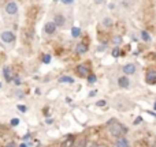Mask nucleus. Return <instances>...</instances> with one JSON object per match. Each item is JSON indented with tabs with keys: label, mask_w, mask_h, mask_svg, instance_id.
Listing matches in <instances>:
<instances>
[{
	"label": "nucleus",
	"mask_w": 156,
	"mask_h": 147,
	"mask_svg": "<svg viewBox=\"0 0 156 147\" xmlns=\"http://www.w3.org/2000/svg\"><path fill=\"white\" fill-rule=\"evenodd\" d=\"M108 131H110V134L112 135V136L119 138L123 135V132L126 131V128H125L121 123H118L115 119H112V120L108 121Z\"/></svg>",
	"instance_id": "f257e3e1"
},
{
	"label": "nucleus",
	"mask_w": 156,
	"mask_h": 147,
	"mask_svg": "<svg viewBox=\"0 0 156 147\" xmlns=\"http://www.w3.org/2000/svg\"><path fill=\"white\" fill-rule=\"evenodd\" d=\"M0 38H2V41L5 44H12L14 41H15V34H14L12 32L5 30V32H3L2 34H0Z\"/></svg>",
	"instance_id": "f03ea898"
},
{
	"label": "nucleus",
	"mask_w": 156,
	"mask_h": 147,
	"mask_svg": "<svg viewBox=\"0 0 156 147\" xmlns=\"http://www.w3.org/2000/svg\"><path fill=\"white\" fill-rule=\"evenodd\" d=\"M5 12L8 14V15H16L18 14V4H16L15 2H8L7 4H5Z\"/></svg>",
	"instance_id": "7ed1b4c3"
},
{
	"label": "nucleus",
	"mask_w": 156,
	"mask_h": 147,
	"mask_svg": "<svg viewBox=\"0 0 156 147\" xmlns=\"http://www.w3.org/2000/svg\"><path fill=\"white\" fill-rule=\"evenodd\" d=\"M145 79L149 85H154L156 83V68H149L147 71V75H145Z\"/></svg>",
	"instance_id": "20e7f679"
},
{
	"label": "nucleus",
	"mask_w": 156,
	"mask_h": 147,
	"mask_svg": "<svg viewBox=\"0 0 156 147\" xmlns=\"http://www.w3.org/2000/svg\"><path fill=\"white\" fill-rule=\"evenodd\" d=\"M77 74H78V76H81V78H88V75L90 74V71H89V67H88V65L80 64V65L77 67Z\"/></svg>",
	"instance_id": "39448f33"
},
{
	"label": "nucleus",
	"mask_w": 156,
	"mask_h": 147,
	"mask_svg": "<svg viewBox=\"0 0 156 147\" xmlns=\"http://www.w3.org/2000/svg\"><path fill=\"white\" fill-rule=\"evenodd\" d=\"M56 27L58 26L54 23V22H47L45 26H44V33L48 35H52L55 32H56Z\"/></svg>",
	"instance_id": "423d86ee"
},
{
	"label": "nucleus",
	"mask_w": 156,
	"mask_h": 147,
	"mask_svg": "<svg viewBox=\"0 0 156 147\" xmlns=\"http://www.w3.org/2000/svg\"><path fill=\"white\" fill-rule=\"evenodd\" d=\"M54 23L58 27H62L66 25V18L62 15V14H56V15L54 16Z\"/></svg>",
	"instance_id": "0eeeda50"
},
{
	"label": "nucleus",
	"mask_w": 156,
	"mask_h": 147,
	"mask_svg": "<svg viewBox=\"0 0 156 147\" xmlns=\"http://www.w3.org/2000/svg\"><path fill=\"white\" fill-rule=\"evenodd\" d=\"M118 86H119V87H122V89H127V87L130 86L129 78H127V76H121V78H118Z\"/></svg>",
	"instance_id": "6e6552de"
},
{
	"label": "nucleus",
	"mask_w": 156,
	"mask_h": 147,
	"mask_svg": "<svg viewBox=\"0 0 156 147\" xmlns=\"http://www.w3.org/2000/svg\"><path fill=\"white\" fill-rule=\"evenodd\" d=\"M123 72L125 75H134L136 74V65L133 63H129L123 67Z\"/></svg>",
	"instance_id": "1a4fd4ad"
},
{
	"label": "nucleus",
	"mask_w": 156,
	"mask_h": 147,
	"mask_svg": "<svg viewBox=\"0 0 156 147\" xmlns=\"http://www.w3.org/2000/svg\"><path fill=\"white\" fill-rule=\"evenodd\" d=\"M3 76H4V79L7 82H11L12 80V70L10 67H4L3 68Z\"/></svg>",
	"instance_id": "9d476101"
},
{
	"label": "nucleus",
	"mask_w": 156,
	"mask_h": 147,
	"mask_svg": "<svg viewBox=\"0 0 156 147\" xmlns=\"http://www.w3.org/2000/svg\"><path fill=\"white\" fill-rule=\"evenodd\" d=\"M76 52L78 55H83V53H86L88 52V45H86L85 42H80L77 45V48H76Z\"/></svg>",
	"instance_id": "9b49d317"
},
{
	"label": "nucleus",
	"mask_w": 156,
	"mask_h": 147,
	"mask_svg": "<svg viewBox=\"0 0 156 147\" xmlns=\"http://www.w3.org/2000/svg\"><path fill=\"white\" fill-rule=\"evenodd\" d=\"M74 143H76V140H74V138L70 135L67 139H65L62 143H60V147H73Z\"/></svg>",
	"instance_id": "f8f14e48"
},
{
	"label": "nucleus",
	"mask_w": 156,
	"mask_h": 147,
	"mask_svg": "<svg viewBox=\"0 0 156 147\" xmlns=\"http://www.w3.org/2000/svg\"><path fill=\"white\" fill-rule=\"evenodd\" d=\"M116 147H130V145L123 136H119L116 139Z\"/></svg>",
	"instance_id": "ddd939ff"
},
{
	"label": "nucleus",
	"mask_w": 156,
	"mask_h": 147,
	"mask_svg": "<svg viewBox=\"0 0 156 147\" xmlns=\"http://www.w3.org/2000/svg\"><path fill=\"white\" fill-rule=\"evenodd\" d=\"M122 41H123V38H122V35H119V34L114 35V37L111 38V42H112V44H114V45H115V46L121 45V44H122Z\"/></svg>",
	"instance_id": "4468645a"
},
{
	"label": "nucleus",
	"mask_w": 156,
	"mask_h": 147,
	"mask_svg": "<svg viewBox=\"0 0 156 147\" xmlns=\"http://www.w3.org/2000/svg\"><path fill=\"white\" fill-rule=\"evenodd\" d=\"M140 34H141V40H143L144 42H149V41H151V35H149V33L147 32V30H143Z\"/></svg>",
	"instance_id": "2eb2a0df"
},
{
	"label": "nucleus",
	"mask_w": 156,
	"mask_h": 147,
	"mask_svg": "<svg viewBox=\"0 0 156 147\" xmlns=\"http://www.w3.org/2000/svg\"><path fill=\"white\" fill-rule=\"evenodd\" d=\"M59 83H74V79L70 76H60L59 78Z\"/></svg>",
	"instance_id": "dca6fc26"
},
{
	"label": "nucleus",
	"mask_w": 156,
	"mask_h": 147,
	"mask_svg": "<svg viewBox=\"0 0 156 147\" xmlns=\"http://www.w3.org/2000/svg\"><path fill=\"white\" fill-rule=\"evenodd\" d=\"M74 145H76V147H86V145H88V143H86V138H80V140H78L77 143H74Z\"/></svg>",
	"instance_id": "f3484780"
},
{
	"label": "nucleus",
	"mask_w": 156,
	"mask_h": 147,
	"mask_svg": "<svg viewBox=\"0 0 156 147\" xmlns=\"http://www.w3.org/2000/svg\"><path fill=\"white\" fill-rule=\"evenodd\" d=\"M71 35H73L74 38L81 37V29L80 27H73V29H71Z\"/></svg>",
	"instance_id": "a211bd4d"
},
{
	"label": "nucleus",
	"mask_w": 156,
	"mask_h": 147,
	"mask_svg": "<svg viewBox=\"0 0 156 147\" xmlns=\"http://www.w3.org/2000/svg\"><path fill=\"white\" fill-rule=\"evenodd\" d=\"M111 53H112V57H115V59H118V57L122 55V51H121V49H119V46H115V48L112 49V52H111Z\"/></svg>",
	"instance_id": "6ab92c4d"
},
{
	"label": "nucleus",
	"mask_w": 156,
	"mask_h": 147,
	"mask_svg": "<svg viewBox=\"0 0 156 147\" xmlns=\"http://www.w3.org/2000/svg\"><path fill=\"white\" fill-rule=\"evenodd\" d=\"M103 25H104V27H112V19L111 18H104L103 19Z\"/></svg>",
	"instance_id": "aec40b11"
},
{
	"label": "nucleus",
	"mask_w": 156,
	"mask_h": 147,
	"mask_svg": "<svg viewBox=\"0 0 156 147\" xmlns=\"http://www.w3.org/2000/svg\"><path fill=\"white\" fill-rule=\"evenodd\" d=\"M96 80H97V78H96V75L94 74H89L88 75V83H96Z\"/></svg>",
	"instance_id": "412c9836"
},
{
	"label": "nucleus",
	"mask_w": 156,
	"mask_h": 147,
	"mask_svg": "<svg viewBox=\"0 0 156 147\" xmlns=\"http://www.w3.org/2000/svg\"><path fill=\"white\" fill-rule=\"evenodd\" d=\"M43 63L44 64H49V63H51V55H44L43 56Z\"/></svg>",
	"instance_id": "4be33fe9"
},
{
	"label": "nucleus",
	"mask_w": 156,
	"mask_h": 147,
	"mask_svg": "<svg viewBox=\"0 0 156 147\" xmlns=\"http://www.w3.org/2000/svg\"><path fill=\"white\" fill-rule=\"evenodd\" d=\"M105 48H107V45H105V44H101V45H99V48H97V52H104Z\"/></svg>",
	"instance_id": "5701e85b"
},
{
	"label": "nucleus",
	"mask_w": 156,
	"mask_h": 147,
	"mask_svg": "<svg viewBox=\"0 0 156 147\" xmlns=\"http://www.w3.org/2000/svg\"><path fill=\"white\" fill-rule=\"evenodd\" d=\"M10 123H11V125L16 127V125H18V124H19V119H12V120L10 121Z\"/></svg>",
	"instance_id": "b1692460"
},
{
	"label": "nucleus",
	"mask_w": 156,
	"mask_h": 147,
	"mask_svg": "<svg viewBox=\"0 0 156 147\" xmlns=\"http://www.w3.org/2000/svg\"><path fill=\"white\" fill-rule=\"evenodd\" d=\"M12 80H14V83H15V85H21V83H22V80H21V78H19V76L12 78Z\"/></svg>",
	"instance_id": "393cba45"
},
{
	"label": "nucleus",
	"mask_w": 156,
	"mask_h": 147,
	"mask_svg": "<svg viewBox=\"0 0 156 147\" xmlns=\"http://www.w3.org/2000/svg\"><path fill=\"white\" fill-rule=\"evenodd\" d=\"M16 108H18V110H21L22 113H25V112H26V110H27L25 105H18V106H16Z\"/></svg>",
	"instance_id": "a878e982"
},
{
	"label": "nucleus",
	"mask_w": 156,
	"mask_h": 147,
	"mask_svg": "<svg viewBox=\"0 0 156 147\" xmlns=\"http://www.w3.org/2000/svg\"><path fill=\"white\" fill-rule=\"evenodd\" d=\"M60 2H62L63 4H66V5H70V4H73L74 3V0H60Z\"/></svg>",
	"instance_id": "bb28decb"
},
{
	"label": "nucleus",
	"mask_w": 156,
	"mask_h": 147,
	"mask_svg": "<svg viewBox=\"0 0 156 147\" xmlns=\"http://www.w3.org/2000/svg\"><path fill=\"white\" fill-rule=\"evenodd\" d=\"M141 121H143V117H137V119L134 120V123H133V124H134V125H138Z\"/></svg>",
	"instance_id": "cd10ccee"
},
{
	"label": "nucleus",
	"mask_w": 156,
	"mask_h": 147,
	"mask_svg": "<svg viewBox=\"0 0 156 147\" xmlns=\"http://www.w3.org/2000/svg\"><path fill=\"white\" fill-rule=\"evenodd\" d=\"M96 105H97V106H104V105H105V101H104V99H101V101L96 102Z\"/></svg>",
	"instance_id": "c85d7f7f"
},
{
	"label": "nucleus",
	"mask_w": 156,
	"mask_h": 147,
	"mask_svg": "<svg viewBox=\"0 0 156 147\" xmlns=\"http://www.w3.org/2000/svg\"><path fill=\"white\" fill-rule=\"evenodd\" d=\"M5 147H16V146H15V143H14V142H10V143H7V145H5Z\"/></svg>",
	"instance_id": "c756f323"
},
{
	"label": "nucleus",
	"mask_w": 156,
	"mask_h": 147,
	"mask_svg": "<svg viewBox=\"0 0 156 147\" xmlns=\"http://www.w3.org/2000/svg\"><path fill=\"white\" fill-rule=\"evenodd\" d=\"M45 123H47V124H52V123H54V121H52V119H48V120H47Z\"/></svg>",
	"instance_id": "7c9ffc66"
},
{
	"label": "nucleus",
	"mask_w": 156,
	"mask_h": 147,
	"mask_svg": "<svg viewBox=\"0 0 156 147\" xmlns=\"http://www.w3.org/2000/svg\"><path fill=\"white\" fill-rule=\"evenodd\" d=\"M104 2V0H94V3H96V4H100V3H103Z\"/></svg>",
	"instance_id": "2f4dec72"
},
{
	"label": "nucleus",
	"mask_w": 156,
	"mask_h": 147,
	"mask_svg": "<svg viewBox=\"0 0 156 147\" xmlns=\"http://www.w3.org/2000/svg\"><path fill=\"white\" fill-rule=\"evenodd\" d=\"M16 95H18V97H23V94H22L21 91H16Z\"/></svg>",
	"instance_id": "473e14b6"
},
{
	"label": "nucleus",
	"mask_w": 156,
	"mask_h": 147,
	"mask_svg": "<svg viewBox=\"0 0 156 147\" xmlns=\"http://www.w3.org/2000/svg\"><path fill=\"white\" fill-rule=\"evenodd\" d=\"M114 7H115V4H108V8H110V10H112Z\"/></svg>",
	"instance_id": "72a5a7b5"
},
{
	"label": "nucleus",
	"mask_w": 156,
	"mask_h": 147,
	"mask_svg": "<svg viewBox=\"0 0 156 147\" xmlns=\"http://www.w3.org/2000/svg\"><path fill=\"white\" fill-rule=\"evenodd\" d=\"M132 40H133V41H137V37H136V35L133 34V35H132Z\"/></svg>",
	"instance_id": "f704fd0d"
},
{
	"label": "nucleus",
	"mask_w": 156,
	"mask_h": 147,
	"mask_svg": "<svg viewBox=\"0 0 156 147\" xmlns=\"http://www.w3.org/2000/svg\"><path fill=\"white\" fill-rule=\"evenodd\" d=\"M21 147H27V145H26V143H22Z\"/></svg>",
	"instance_id": "c9c22d12"
},
{
	"label": "nucleus",
	"mask_w": 156,
	"mask_h": 147,
	"mask_svg": "<svg viewBox=\"0 0 156 147\" xmlns=\"http://www.w3.org/2000/svg\"><path fill=\"white\" fill-rule=\"evenodd\" d=\"M152 147H156V143H154V145H152Z\"/></svg>",
	"instance_id": "e433bc0d"
},
{
	"label": "nucleus",
	"mask_w": 156,
	"mask_h": 147,
	"mask_svg": "<svg viewBox=\"0 0 156 147\" xmlns=\"http://www.w3.org/2000/svg\"><path fill=\"white\" fill-rule=\"evenodd\" d=\"M154 106H155V110H156V102H155V105H154Z\"/></svg>",
	"instance_id": "4c0bfd02"
},
{
	"label": "nucleus",
	"mask_w": 156,
	"mask_h": 147,
	"mask_svg": "<svg viewBox=\"0 0 156 147\" xmlns=\"http://www.w3.org/2000/svg\"><path fill=\"white\" fill-rule=\"evenodd\" d=\"M0 89H2V83H0Z\"/></svg>",
	"instance_id": "58836bf2"
},
{
	"label": "nucleus",
	"mask_w": 156,
	"mask_h": 147,
	"mask_svg": "<svg viewBox=\"0 0 156 147\" xmlns=\"http://www.w3.org/2000/svg\"><path fill=\"white\" fill-rule=\"evenodd\" d=\"M54 2H58V0H54Z\"/></svg>",
	"instance_id": "ea45409f"
}]
</instances>
